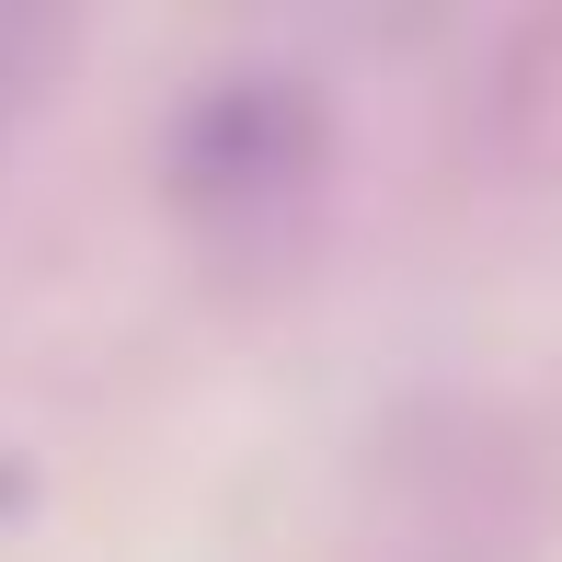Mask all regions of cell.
<instances>
[{
  "label": "cell",
  "mask_w": 562,
  "mask_h": 562,
  "mask_svg": "<svg viewBox=\"0 0 562 562\" xmlns=\"http://www.w3.org/2000/svg\"><path fill=\"white\" fill-rule=\"evenodd\" d=\"M69 35H81V0H0V149L35 126Z\"/></svg>",
  "instance_id": "cell-1"
}]
</instances>
